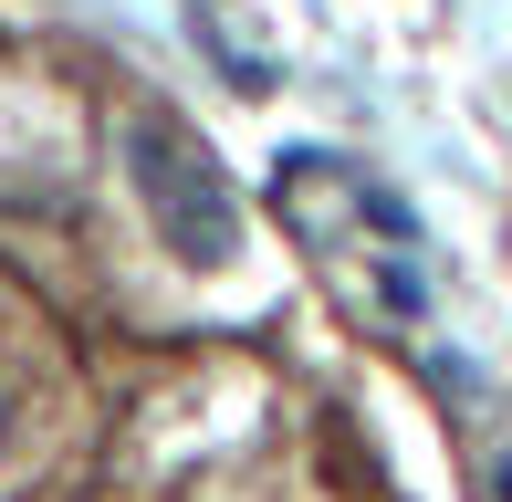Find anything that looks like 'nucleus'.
<instances>
[{"label":"nucleus","mask_w":512,"mask_h":502,"mask_svg":"<svg viewBox=\"0 0 512 502\" xmlns=\"http://www.w3.org/2000/svg\"><path fill=\"white\" fill-rule=\"evenodd\" d=\"M115 157H126L136 210L157 220V241H168L189 272H220L230 251H241V189H230V168H220V157H209L178 116H157V105H126V126H115Z\"/></svg>","instance_id":"1"},{"label":"nucleus","mask_w":512,"mask_h":502,"mask_svg":"<svg viewBox=\"0 0 512 502\" xmlns=\"http://www.w3.org/2000/svg\"><path fill=\"white\" fill-rule=\"evenodd\" d=\"M189 32L209 42V53H220V74L241 84V95H262V84H272V53H262V42H251L241 0H189Z\"/></svg>","instance_id":"2"},{"label":"nucleus","mask_w":512,"mask_h":502,"mask_svg":"<svg viewBox=\"0 0 512 502\" xmlns=\"http://www.w3.org/2000/svg\"><path fill=\"white\" fill-rule=\"evenodd\" d=\"M11 419H21V408H11V377H0V450H11Z\"/></svg>","instance_id":"3"}]
</instances>
